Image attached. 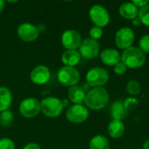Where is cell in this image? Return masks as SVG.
I'll return each instance as SVG.
<instances>
[{"label": "cell", "instance_id": "obj_1", "mask_svg": "<svg viewBox=\"0 0 149 149\" xmlns=\"http://www.w3.org/2000/svg\"><path fill=\"white\" fill-rule=\"evenodd\" d=\"M109 101V93L104 87H94L86 94L85 104L91 110H100Z\"/></svg>", "mask_w": 149, "mask_h": 149}, {"label": "cell", "instance_id": "obj_2", "mask_svg": "<svg viewBox=\"0 0 149 149\" xmlns=\"http://www.w3.org/2000/svg\"><path fill=\"white\" fill-rule=\"evenodd\" d=\"M120 60L127 67L134 69L141 67L145 64L146 56L140 48L131 46L124 50Z\"/></svg>", "mask_w": 149, "mask_h": 149}, {"label": "cell", "instance_id": "obj_3", "mask_svg": "<svg viewBox=\"0 0 149 149\" xmlns=\"http://www.w3.org/2000/svg\"><path fill=\"white\" fill-rule=\"evenodd\" d=\"M42 113L50 118H55L61 114L63 110L62 101L56 97H46L40 102Z\"/></svg>", "mask_w": 149, "mask_h": 149}, {"label": "cell", "instance_id": "obj_4", "mask_svg": "<svg viewBox=\"0 0 149 149\" xmlns=\"http://www.w3.org/2000/svg\"><path fill=\"white\" fill-rule=\"evenodd\" d=\"M86 82L92 87H102L108 79L109 74L107 70L101 67H93L86 73Z\"/></svg>", "mask_w": 149, "mask_h": 149}, {"label": "cell", "instance_id": "obj_5", "mask_svg": "<svg viewBox=\"0 0 149 149\" xmlns=\"http://www.w3.org/2000/svg\"><path fill=\"white\" fill-rule=\"evenodd\" d=\"M58 80L63 86H77L80 79V74L77 69L70 66H63L61 67L57 74Z\"/></svg>", "mask_w": 149, "mask_h": 149}, {"label": "cell", "instance_id": "obj_6", "mask_svg": "<svg viewBox=\"0 0 149 149\" xmlns=\"http://www.w3.org/2000/svg\"><path fill=\"white\" fill-rule=\"evenodd\" d=\"M89 16L91 21L94 24V26L102 28L107 26L110 22V15L107 10L100 4L92 6L89 10Z\"/></svg>", "mask_w": 149, "mask_h": 149}, {"label": "cell", "instance_id": "obj_7", "mask_svg": "<svg viewBox=\"0 0 149 149\" xmlns=\"http://www.w3.org/2000/svg\"><path fill=\"white\" fill-rule=\"evenodd\" d=\"M19 113L25 118H33L41 111L40 102L35 98H27L19 105Z\"/></svg>", "mask_w": 149, "mask_h": 149}, {"label": "cell", "instance_id": "obj_8", "mask_svg": "<svg viewBox=\"0 0 149 149\" xmlns=\"http://www.w3.org/2000/svg\"><path fill=\"white\" fill-rule=\"evenodd\" d=\"M79 48L81 57L86 59H91L96 58L99 55L100 46L97 40L88 38H85L81 42Z\"/></svg>", "mask_w": 149, "mask_h": 149}, {"label": "cell", "instance_id": "obj_9", "mask_svg": "<svg viewBox=\"0 0 149 149\" xmlns=\"http://www.w3.org/2000/svg\"><path fill=\"white\" fill-rule=\"evenodd\" d=\"M135 36L132 29L123 27L120 29L115 35V44L120 49H127L132 46Z\"/></svg>", "mask_w": 149, "mask_h": 149}, {"label": "cell", "instance_id": "obj_10", "mask_svg": "<svg viewBox=\"0 0 149 149\" xmlns=\"http://www.w3.org/2000/svg\"><path fill=\"white\" fill-rule=\"evenodd\" d=\"M89 111L83 105H72L66 111V118L72 123H82L87 120Z\"/></svg>", "mask_w": 149, "mask_h": 149}, {"label": "cell", "instance_id": "obj_11", "mask_svg": "<svg viewBox=\"0 0 149 149\" xmlns=\"http://www.w3.org/2000/svg\"><path fill=\"white\" fill-rule=\"evenodd\" d=\"M63 46L67 50H76L79 47L82 39L80 34L74 30H66L63 32L61 37Z\"/></svg>", "mask_w": 149, "mask_h": 149}, {"label": "cell", "instance_id": "obj_12", "mask_svg": "<svg viewBox=\"0 0 149 149\" xmlns=\"http://www.w3.org/2000/svg\"><path fill=\"white\" fill-rule=\"evenodd\" d=\"M17 32L19 38L24 42H32L36 40L39 34L38 28L29 23H24L19 24Z\"/></svg>", "mask_w": 149, "mask_h": 149}, {"label": "cell", "instance_id": "obj_13", "mask_svg": "<svg viewBox=\"0 0 149 149\" xmlns=\"http://www.w3.org/2000/svg\"><path fill=\"white\" fill-rule=\"evenodd\" d=\"M51 77L50 70L47 66L45 65H38L34 67L30 74V78L32 83L36 85H43L45 84Z\"/></svg>", "mask_w": 149, "mask_h": 149}, {"label": "cell", "instance_id": "obj_14", "mask_svg": "<svg viewBox=\"0 0 149 149\" xmlns=\"http://www.w3.org/2000/svg\"><path fill=\"white\" fill-rule=\"evenodd\" d=\"M121 55L118 51L113 48H107L101 52L100 54V59L103 62V64L113 66L116 65L119 62H120Z\"/></svg>", "mask_w": 149, "mask_h": 149}, {"label": "cell", "instance_id": "obj_15", "mask_svg": "<svg viewBox=\"0 0 149 149\" xmlns=\"http://www.w3.org/2000/svg\"><path fill=\"white\" fill-rule=\"evenodd\" d=\"M119 12L121 17H123L126 19H134L139 15V10L138 8L132 3V2H127L122 3L119 8Z\"/></svg>", "mask_w": 149, "mask_h": 149}, {"label": "cell", "instance_id": "obj_16", "mask_svg": "<svg viewBox=\"0 0 149 149\" xmlns=\"http://www.w3.org/2000/svg\"><path fill=\"white\" fill-rule=\"evenodd\" d=\"M61 59L65 66L73 67L79 63L81 59V55L77 50H66L63 53Z\"/></svg>", "mask_w": 149, "mask_h": 149}, {"label": "cell", "instance_id": "obj_17", "mask_svg": "<svg viewBox=\"0 0 149 149\" xmlns=\"http://www.w3.org/2000/svg\"><path fill=\"white\" fill-rule=\"evenodd\" d=\"M86 92L79 86H71L68 90V98L75 105H82L85 101Z\"/></svg>", "mask_w": 149, "mask_h": 149}, {"label": "cell", "instance_id": "obj_18", "mask_svg": "<svg viewBox=\"0 0 149 149\" xmlns=\"http://www.w3.org/2000/svg\"><path fill=\"white\" fill-rule=\"evenodd\" d=\"M127 111L126 110L123 101L116 100L113 103L111 107V115L112 118L115 120H122L127 117Z\"/></svg>", "mask_w": 149, "mask_h": 149}, {"label": "cell", "instance_id": "obj_19", "mask_svg": "<svg viewBox=\"0 0 149 149\" xmlns=\"http://www.w3.org/2000/svg\"><path fill=\"white\" fill-rule=\"evenodd\" d=\"M11 101L12 94L10 89L5 86H0V112L9 110Z\"/></svg>", "mask_w": 149, "mask_h": 149}, {"label": "cell", "instance_id": "obj_20", "mask_svg": "<svg viewBox=\"0 0 149 149\" xmlns=\"http://www.w3.org/2000/svg\"><path fill=\"white\" fill-rule=\"evenodd\" d=\"M125 132V126L122 121L113 120L108 126L109 135L113 139L120 138Z\"/></svg>", "mask_w": 149, "mask_h": 149}, {"label": "cell", "instance_id": "obj_21", "mask_svg": "<svg viewBox=\"0 0 149 149\" xmlns=\"http://www.w3.org/2000/svg\"><path fill=\"white\" fill-rule=\"evenodd\" d=\"M90 149H110L108 140L103 135H96L90 141Z\"/></svg>", "mask_w": 149, "mask_h": 149}, {"label": "cell", "instance_id": "obj_22", "mask_svg": "<svg viewBox=\"0 0 149 149\" xmlns=\"http://www.w3.org/2000/svg\"><path fill=\"white\" fill-rule=\"evenodd\" d=\"M13 121V113L10 110H6L0 114V125L3 127H9Z\"/></svg>", "mask_w": 149, "mask_h": 149}, {"label": "cell", "instance_id": "obj_23", "mask_svg": "<svg viewBox=\"0 0 149 149\" xmlns=\"http://www.w3.org/2000/svg\"><path fill=\"white\" fill-rule=\"evenodd\" d=\"M127 91L131 95H137L141 92V85L135 79H131L127 85Z\"/></svg>", "mask_w": 149, "mask_h": 149}, {"label": "cell", "instance_id": "obj_24", "mask_svg": "<svg viewBox=\"0 0 149 149\" xmlns=\"http://www.w3.org/2000/svg\"><path fill=\"white\" fill-rule=\"evenodd\" d=\"M138 17H139L141 24L149 27V3L148 5L140 9Z\"/></svg>", "mask_w": 149, "mask_h": 149}, {"label": "cell", "instance_id": "obj_25", "mask_svg": "<svg viewBox=\"0 0 149 149\" xmlns=\"http://www.w3.org/2000/svg\"><path fill=\"white\" fill-rule=\"evenodd\" d=\"M123 104H124L126 110L129 112V111L134 110L137 107L139 104V100L136 98H127L123 101Z\"/></svg>", "mask_w": 149, "mask_h": 149}, {"label": "cell", "instance_id": "obj_26", "mask_svg": "<svg viewBox=\"0 0 149 149\" xmlns=\"http://www.w3.org/2000/svg\"><path fill=\"white\" fill-rule=\"evenodd\" d=\"M140 49L144 52V53H149V35H144L140 42Z\"/></svg>", "mask_w": 149, "mask_h": 149}, {"label": "cell", "instance_id": "obj_27", "mask_svg": "<svg viewBox=\"0 0 149 149\" xmlns=\"http://www.w3.org/2000/svg\"><path fill=\"white\" fill-rule=\"evenodd\" d=\"M89 34H90V37L92 39H94V40H98L100 39L102 35H103V31L101 28L100 27H97V26H93L89 31Z\"/></svg>", "mask_w": 149, "mask_h": 149}, {"label": "cell", "instance_id": "obj_28", "mask_svg": "<svg viewBox=\"0 0 149 149\" xmlns=\"http://www.w3.org/2000/svg\"><path fill=\"white\" fill-rule=\"evenodd\" d=\"M0 149H15L14 142L9 138L0 139Z\"/></svg>", "mask_w": 149, "mask_h": 149}, {"label": "cell", "instance_id": "obj_29", "mask_svg": "<svg viewBox=\"0 0 149 149\" xmlns=\"http://www.w3.org/2000/svg\"><path fill=\"white\" fill-rule=\"evenodd\" d=\"M127 67L121 61L119 62L116 65H114V72L119 75L124 74L127 72Z\"/></svg>", "mask_w": 149, "mask_h": 149}, {"label": "cell", "instance_id": "obj_30", "mask_svg": "<svg viewBox=\"0 0 149 149\" xmlns=\"http://www.w3.org/2000/svg\"><path fill=\"white\" fill-rule=\"evenodd\" d=\"M132 3H133L137 8H138V7L142 8V7H144V6H146V5L148 4L149 1H148V0H134Z\"/></svg>", "mask_w": 149, "mask_h": 149}, {"label": "cell", "instance_id": "obj_31", "mask_svg": "<svg viewBox=\"0 0 149 149\" xmlns=\"http://www.w3.org/2000/svg\"><path fill=\"white\" fill-rule=\"evenodd\" d=\"M23 149H41V148H40V147H39L38 144H36V143H28V144H26V145L24 147V148Z\"/></svg>", "mask_w": 149, "mask_h": 149}, {"label": "cell", "instance_id": "obj_32", "mask_svg": "<svg viewBox=\"0 0 149 149\" xmlns=\"http://www.w3.org/2000/svg\"><path fill=\"white\" fill-rule=\"evenodd\" d=\"M132 24H133L134 25H136V26L140 25V24H141V20H140V18H139V17H135L134 19H133Z\"/></svg>", "mask_w": 149, "mask_h": 149}, {"label": "cell", "instance_id": "obj_33", "mask_svg": "<svg viewBox=\"0 0 149 149\" xmlns=\"http://www.w3.org/2000/svg\"><path fill=\"white\" fill-rule=\"evenodd\" d=\"M4 5H5V2L3 0H0V12H2V10H3Z\"/></svg>", "mask_w": 149, "mask_h": 149}, {"label": "cell", "instance_id": "obj_34", "mask_svg": "<svg viewBox=\"0 0 149 149\" xmlns=\"http://www.w3.org/2000/svg\"><path fill=\"white\" fill-rule=\"evenodd\" d=\"M143 149H149V140L146 141L143 146Z\"/></svg>", "mask_w": 149, "mask_h": 149}, {"label": "cell", "instance_id": "obj_35", "mask_svg": "<svg viewBox=\"0 0 149 149\" xmlns=\"http://www.w3.org/2000/svg\"><path fill=\"white\" fill-rule=\"evenodd\" d=\"M62 101V105H63V107H66L67 105H68V101L66 100H61Z\"/></svg>", "mask_w": 149, "mask_h": 149}]
</instances>
